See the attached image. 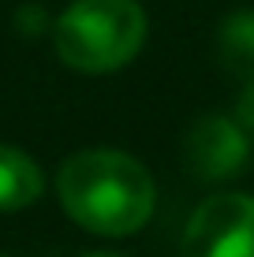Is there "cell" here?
Instances as JSON below:
<instances>
[{"label":"cell","mask_w":254,"mask_h":257,"mask_svg":"<svg viewBox=\"0 0 254 257\" xmlns=\"http://www.w3.org/2000/svg\"><path fill=\"white\" fill-rule=\"evenodd\" d=\"M82 257H120V253H82Z\"/></svg>","instance_id":"8"},{"label":"cell","mask_w":254,"mask_h":257,"mask_svg":"<svg viewBox=\"0 0 254 257\" xmlns=\"http://www.w3.org/2000/svg\"><path fill=\"white\" fill-rule=\"evenodd\" d=\"M41 194V172L26 153L0 146V212L26 209Z\"/></svg>","instance_id":"5"},{"label":"cell","mask_w":254,"mask_h":257,"mask_svg":"<svg viewBox=\"0 0 254 257\" xmlns=\"http://www.w3.org/2000/svg\"><path fill=\"white\" fill-rule=\"evenodd\" d=\"M64 212L98 235H131L153 212V175L116 149H86L67 157L56 175Z\"/></svg>","instance_id":"1"},{"label":"cell","mask_w":254,"mask_h":257,"mask_svg":"<svg viewBox=\"0 0 254 257\" xmlns=\"http://www.w3.org/2000/svg\"><path fill=\"white\" fill-rule=\"evenodd\" d=\"M217 49H221L224 67L239 82H254V12L228 15L217 34Z\"/></svg>","instance_id":"6"},{"label":"cell","mask_w":254,"mask_h":257,"mask_svg":"<svg viewBox=\"0 0 254 257\" xmlns=\"http://www.w3.org/2000/svg\"><path fill=\"white\" fill-rule=\"evenodd\" d=\"M183 157L198 179H232L250 161V138L228 116H198L187 131Z\"/></svg>","instance_id":"4"},{"label":"cell","mask_w":254,"mask_h":257,"mask_svg":"<svg viewBox=\"0 0 254 257\" xmlns=\"http://www.w3.org/2000/svg\"><path fill=\"white\" fill-rule=\"evenodd\" d=\"M56 52L67 67L101 75L116 71L146 41V12L135 0H75L56 19Z\"/></svg>","instance_id":"2"},{"label":"cell","mask_w":254,"mask_h":257,"mask_svg":"<svg viewBox=\"0 0 254 257\" xmlns=\"http://www.w3.org/2000/svg\"><path fill=\"white\" fill-rule=\"evenodd\" d=\"M235 123L243 131H254V82H243L239 101H235Z\"/></svg>","instance_id":"7"},{"label":"cell","mask_w":254,"mask_h":257,"mask_svg":"<svg viewBox=\"0 0 254 257\" xmlns=\"http://www.w3.org/2000/svg\"><path fill=\"white\" fill-rule=\"evenodd\" d=\"M183 257H254V198H206L187 224Z\"/></svg>","instance_id":"3"}]
</instances>
